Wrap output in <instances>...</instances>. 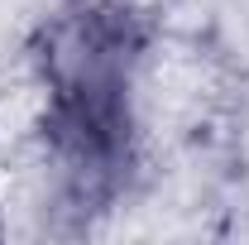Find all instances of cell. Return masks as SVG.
<instances>
[{
    "label": "cell",
    "mask_w": 249,
    "mask_h": 245,
    "mask_svg": "<svg viewBox=\"0 0 249 245\" xmlns=\"http://www.w3.org/2000/svg\"><path fill=\"white\" fill-rule=\"evenodd\" d=\"M129 24L120 15H82L62 24L48 48L53 111L48 140L58 163L82 192H101L124 168L129 111H124V67H129Z\"/></svg>",
    "instance_id": "6da1fadb"
}]
</instances>
